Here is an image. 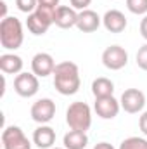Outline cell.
Returning a JSON list of instances; mask_svg holds the SVG:
<instances>
[{
	"mask_svg": "<svg viewBox=\"0 0 147 149\" xmlns=\"http://www.w3.org/2000/svg\"><path fill=\"white\" fill-rule=\"evenodd\" d=\"M81 80L78 64L73 61H62L55 64L54 70V87L61 95H74L80 90Z\"/></svg>",
	"mask_w": 147,
	"mask_h": 149,
	"instance_id": "obj_1",
	"label": "cell"
},
{
	"mask_svg": "<svg viewBox=\"0 0 147 149\" xmlns=\"http://www.w3.org/2000/svg\"><path fill=\"white\" fill-rule=\"evenodd\" d=\"M23 42H24L23 23L14 16L3 17L0 23V45L7 50H16L23 45Z\"/></svg>",
	"mask_w": 147,
	"mask_h": 149,
	"instance_id": "obj_2",
	"label": "cell"
},
{
	"mask_svg": "<svg viewBox=\"0 0 147 149\" xmlns=\"http://www.w3.org/2000/svg\"><path fill=\"white\" fill-rule=\"evenodd\" d=\"M66 123L71 130H81L87 132L92 125V109L87 102L76 101L71 102L66 111Z\"/></svg>",
	"mask_w": 147,
	"mask_h": 149,
	"instance_id": "obj_3",
	"label": "cell"
},
{
	"mask_svg": "<svg viewBox=\"0 0 147 149\" xmlns=\"http://www.w3.org/2000/svg\"><path fill=\"white\" fill-rule=\"evenodd\" d=\"M54 12L55 9H47V7H40L35 12L28 14L26 19V26L33 35H45L49 31V28L54 24Z\"/></svg>",
	"mask_w": 147,
	"mask_h": 149,
	"instance_id": "obj_4",
	"label": "cell"
},
{
	"mask_svg": "<svg viewBox=\"0 0 147 149\" xmlns=\"http://www.w3.org/2000/svg\"><path fill=\"white\" fill-rule=\"evenodd\" d=\"M2 146L3 149H31V142L19 127L10 125L2 132Z\"/></svg>",
	"mask_w": 147,
	"mask_h": 149,
	"instance_id": "obj_5",
	"label": "cell"
},
{
	"mask_svg": "<svg viewBox=\"0 0 147 149\" xmlns=\"http://www.w3.org/2000/svg\"><path fill=\"white\" fill-rule=\"evenodd\" d=\"M102 64L111 71L123 70L128 64V52L121 45H109L102 52Z\"/></svg>",
	"mask_w": 147,
	"mask_h": 149,
	"instance_id": "obj_6",
	"label": "cell"
},
{
	"mask_svg": "<svg viewBox=\"0 0 147 149\" xmlns=\"http://www.w3.org/2000/svg\"><path fill=\"white\" fill-rule=\"evenodd\" d=\"M119 104H121V109H125L130 114L140 113L146 106V94L139 88H126L121 94Z\"/></svg>",
	"mask_w": 147,
	"mask_h": 149,
	"instance_id": "obj_7",
	"label": "cell"
},
{
	"mask_svg": "<svg viewBox=\"0 0 147 149\" xmlns=\"http://www.w3.org/2000/svg\"><path fill=\"white\" fill-rule=\"evenodd\" d=\"M40 88V81L35 73H19L14 78V90L21 97H33Z\"/></svg>",
	"mask_w": 147,
	"mask_h": 149,
	"instance_id": "obj_8",
	"label": "cell"
},
{
	"mask_svg": "<svg viewBox=\"0 0 147 149\" xmlns=\"http://www.w3.org/2000/svg\"><path fill=\"white\" fill-rule=\"evenodd\" d=\"M30 113H31L33 121H37L40 125H47L55 116V102L52 99H49V97L38 99L37 102H33Z\"/></svg>",
	"mask_w": 147,
	"mask_h": 149,
	"instance_id": "obj_9",
	"label": "cell"
},
{
	"mask_svg": "<svg viewBox=\"0 0 147 149\" xmlns=\"http://www.w3.org/2000/svg\"><path fill=\"white\" fill-rule=\"evenodd\" d=\"M55 70V61L49 52H38L31 59V71L38 78H45L49 74H54Z\"/></svg>",
	"mask_w": 147,
	"mask_h": 149,
	"instance_id": "obj_10",
	"label": "cell"
},
{
	"mask_svg": "<svg viewBox=\"0 0 147 149\" xmlns=\"http://www.w3.org/2000/svg\"><path fill=\"white\" fill-rule=\"evenodd\" d=\"M94 109L97 113V116H101L102 120H112V118L118 116V113L121 109V104H119V101L114 99V95L97 97L95 104H94Z\"/></svg>",
	"mask_w": 147,
	"mask_h": 149,
	"instance_id": "obj_11",
	"label": "cell"
},
{
	"mask_svg": "<svg viewBox=\"0 0 147 149\" xmlns=\"http://www.w3.org/2000/svg\"><path fill=\"white\" fill-rule=\"evenodd\" d=\"M78 23V12L71 5H59L54 12V24L62 28V30H69L76 26Z\"/></svg>",
	"mask_w": 147,
	"mask_h": 149,
	"instance_id": "obj_12",
	"label": "cell"
},
{
	"mask_svg": "<svg viewBox=\"0 0 147 149\" xmlns=\"http://www.w3.org/2000/svg\"><path fill=\"white\" fill-rule=\"evenodd\" d=\"M102 23V17L92 10V9H85V10H80L78 12V23H76V28L83 33H92V31H97L99 26Z\"/></svg>",
	"mask_w": 147,
	"mask_h": 149,
	"instance_id": "obj_13",
	"label": "cell"
},
{
	"mask_svg": "<svg viewBox=\"0 0 147 149\" xmlns=\"http://www.w3.org/2000/svg\"><path fill=\"white\" fill-rule=\"evenodd\" d=\"M102 24H104V28H106L107 31H111V33H121V31H125L128 21H126L125 14H123L121 10L111 9V10H107V12L104 14Z\"/></svg>",
	"mask_w": 147,
	"mask_h": 149,
	"instance_id": "obj_14",
	"label": "cell"
},
{
	"mask_svg": "<svg viewBox=\"0 0 147 149\" xmlns=\"http://www.w3.org/2000/svg\"><path fill=\"white\" fill-rule=\"evenodd\" d=\"M33 144L40 149H52L55 144V130L49 125H40L33 132Z\"/></svg>",
	"mask_w": 147,
	"mask_h": 149,
	"instance_id": "obj_15",
	"label": "cell"
},
{
	"mask_svg": "<svg viewBox=\"0 0 147 149\" xmlns=\"http://www.w3.org/2000/svg\"><path fill=\"white\" fill-rule=\"evenodd\" d=\"M0 70L5 74L23 73V59L16 54H2L0 56Z\"/></svg>",
	"mask_w": 147,
	"mask_h": 149,
	"instance_id": "obj_16",
	"label": "cell"
},
{
	"mask_svg": "<svg viewBox=\"0 0 147 149\" xmlns=\"http://www.w3.org/2000/svg\"><path fill=\"white\" fill-rule=\"evenodd\" d=\"M62 144L66 149H85L88 144V135L87 132H81V130H69L64 135Z\"/></svg>",
	"mask_w": 147,
	"mask_h": 149,
	"instance_id": "obj_17",
	"label": "cell"
},
{
	"mask_svg": "<svg viewBox=\"0 0 147 149\" xmlns=\"http://www.w3.org/2000/svg\"><path fill=\"white\" fill-rule=\"evenodd\" d=\"M92 94L94 97H109L114 94V83L106 76H99L92 81Z\"/></svg>",
	"mask_w": 147,
	"mask_h": 149,
	"instance_id": "obj_18",
	"label": "cell"
},
{
	"mask_svg": "<svg viewBox=\"0 0 147 149\" xmlns=\"http://www.w3.org/2000/svg\"><path fill=\"white\" fill-rule=\"evenodd\" d=\"M119 149H147V139H144V137H128L119 144Z\"/></svg>",
	"mask_w": 147,
	"mask_h": 149,
	"instance_id": "obj_19",
	"label": "cell"
},
{
	"mask_svg": "<svg viewBox=\"0 0 147 149\" xmlns=\"http://www.w3.org/2000/svg\"><path fill=\"white\" fill-rule=\"evenodd\" d=\"M126 7L132 14H137V16L147 14V0H126Z\"/></svg>",
	"mask_w": 147,
	"mask_h": 149,
	"instance_id": "obj_20",
	"label": "cell"
},
{
	"mask_svg": "<svg viewBox=\"0 0 147 149\" xmlns=\"http://www.w3.org/2000/svg\"><path fill=\"white\" fill-rule=\"evenodd\" d=\"M16 7L24 14H31L38 9V0H16Z\"/></svg>",
	"mask_w": 147,
	"mask_h": 149,
	"instance_id": "obj_21",
	"label": "cell"
},
{
	"mask_svg": "<svg viewBox=\"0 0 147 149\" xmlns=\"http://www.w3.org/2000/svg\"><path fill=\"white\" fill-rule=\"evenodd\" d=\"M137 66H139L140 70L147 71V43L142 45V47L139 49V52H137Z\"/></svg>",
	"mask_w": 147,
	"mask_h": 149,
	"instance_id": "obj_22",
	"label": "cell"
},
{
	"mask_svg": "<svg viewBox=\"0 0 147 149\" xmlns=\"http://www.w3.org/2000/svg\"><path fill=\"white\" fill-rule=\"evenodd\" d=\"M69 3L76 10H85V9H88V5L92 3V0H69Z\"/></svg>",
	"mask_w": 147,
	"mask_h": 149,
	"instance_id": "obj_23",
	"label": "cell"
},
{
	"mask_svg": "<svg viewBox=\"0 0 147 149\" xmlns=\"http://www.w3.org/2000/svg\"><path fill=\"white\" fill-rule=\"evenodd\" d=\"M61 0H38L40 7H47V9H57Z\"/></svg>",
	"mask_w": 147,
	"mask_h": 149,
	"instance_id": "obj_24",
	"label": "cell"
},
{
	"mask_svg": "<svg viewBox=\"0 0 147 149\" xmlns=\"http://www.w3.org/2000/svg\"><path fill=\"white\" fill-rule=\"evenodd\" d=\"M139 127H140L142 134L147 137V111H144L140 114V118H139Z\"/></svg>",
	"mask_w": 147,
	"mask_h": 149,
	"instance_id": "obj_25",
	"label": "cell"
},
{
	"mask_svg": "<svg viewBox=\"0 0 147 149\" xmlns=\"http://www.w3.org/2000/svg\"><path fill=\"white\" fill-rule=\"evenodd\" d=\"M140 35L147 40V14L142 17V21H140Z\"/></svg>",
	"mask_w": 147,
	"mask_h": 149,
	"instance_id": "obj_26",
	"label": "cell"
},
{
	"mask_svg": "<svg viewBox=\"0 0 147 149\" xmlns=\"http://www.w3.org/2000/svg\"><path fill=\"white\" fill-rule=\"evenodd\" d=\"M94 149H114V146L109 144V142H99V144L94 146Z\"/></svg>",
	"mask_w": 147,
	"mask_h": 149,
	"instance_id": "obj_27",
	"label": "cell"
},
{
	"mask_svg": "<svg viewBox=\"0 0 147 149\" xmlns=\"http://www.w3.org/2000/svg\"><path fill=\"white\" fill-rule=\"evenodd\" d=\"M52 149H66V148H52Z\"/></svg>",
	"mask_w": 147,
	"mask_h": 149,
	"instance_id": "obj_28",
	"label": "cell"
}]
</instances>
